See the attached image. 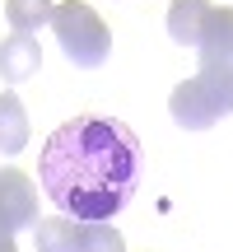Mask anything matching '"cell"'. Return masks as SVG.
Returning a JSON list of instances; mask_svg holds the SVG:
<instances>
[{
  "label": "cell",
  "instance_id": "1",
  "mask_svg": "<svg viewBox=\"0 0 233 252\" xmlns=\"http://www.w3.org/2000/svg\"><path fill=\"white\" fill-rule=\"evenodd\" d=\"M140 135L116 117H70L56 126L37 159L47 201L70 220H112L140 187Z\"/></svg>",
  "mask_w": 233,
  "mask_h": 252
},
{
  "label": "cell",
  "instance_id": "2",
  "mask_svg": "<svg viewBox=\"0 0 233 252\" xmlns=\"http://www.w3.org/2000/svg\"><path fill=\"white\" fill-rule=\"evenodd\" d=\"M168 112L187 131H205L233 112V61H210L191 80H182L168 98Z\"/></svg>",
  "mask_w": 233,
  "mask_h": 252
},
{
  "label": "cell",
  "instance_id": "3",
  "mask_svg": "<svg viewBox=\"0 0 233 252\" xmlns=\"http://www.w3.org/2000/svg\"><path fill=\"white\" fill-rule=\"evenodd\" d=\"M52 28H56V42H61V52L70 56V65L93 70V65L108 61V52H112V33H108V24H103V19L93 14L84 0H65V5H56Z\"/></svg>",
  "mask_w": 233,
  "mask_h": 252
},
{
  "label": "cell",
  "instance_id": "4",
  "mask_svg": "<svg viewBox=\"0 0 233 252\" xmlns=\"http://www.w3.org/2000/svg\"><path fill=\"white\" fill-rule=\"evenodd\" d=\"M37 224V187L28 173L0 168V229L5 234H24Z\"/></svg>",
  "mask_w": 233,
  "mask_h": 252
},
{
  "label": "cell",
  "instance_id": "5",
  "mask_svg": "<svg viewBox=\"0 0 233 252\" xmlns=\"http://www.w3.org/2000/svg\"><path fill=\"white\" fill-rule=\"evenodd\" d=\"M191 52L201 56V65L210 61H233V9L229 5H210L205 9V24L196 33V47Z\"/></svg>",
  "mask_w": 233,
  "mask_h": 252
},
{
  "label": "cell",
  "instance_id": "6",
  "mask_svg": "<svg viewBox=\"0 0 233 252\" xmlns=\"http://www.w3.org/2000/svg\"><path fill=\"white\" fill-rule=\"evenodd\" d=\"M37 65H42V47H37L33 33H9L5 42H0V80L5 84L33 80Z\"/></svg>",
  "mask_w": 233,
  "mask_h": 252
},
{
  "label": "cell",
  "instance_id": "7",
  "mask_svg": "<svg viewBox=\"0 0 233 252\" xmlns=\"http://www.w3.org/2000/svg\"><path fill=\"white\" fill-rule=\"evenodd\" d=\"M33 234H37L33 238L37 252H84V220L52 215V220H37Z\"/></svg>",
  "mask_w": 233,
  "mask_h": 252
},
{
  "label": "cell",
  "instance_id": "8",
  "mask_svg": "<svg viewBox=\"0 0 233 252\" xmlns=\"http://www.w3.org/2000/svg\"><path fill=\"white\" fill-rule=\"evenodd\" d=\"M205 9L210 0H173L168 5V37L177 47H196V33L205 24Z\"/></svg>",
  "mask_w": 233,
  "mask_h": 252
},
{
  "label": "cell",
  "instance_id": "9",
  "mask_svg": "<svg viewBox=\"0 0 233 252\" xmlns=\"http://www.w3.org/2000/svg\"><path fill=\"white\" fill-rule=\"evenodd\" d=\"M28 145V112L19 94H0V154H19Z\"/></svg>",
  "mask_w": 233,
  "mask_h": 252
},
{
  "label": "cell",
  "instance_id": "10",
  "mask_svg": "<svg viewBox=\"0 0 233 252\" xmlns=\"http://www.w3.org/2000/svg\"><path fill=\"white\" fill-rule=\"evenodd\" d=\"M52 14H56L52 0H5V19H9L14 33H33L37 37V28L52 24Z\"/></svg>",
  "mask_w": 233,
  "mask_h": 252
},
{
  "label": "cell",
  "instance_id": "11",
  "mask_svg": "<svg viewBox=\"0 0 233 252\" xmlns=\"http://www.w3.org/2000/svg\"><path fill=\"white\" fill-rule=\"evenodd\" d=\"M84 252H126V238L112 220H84Z\"/></svg>",
  "mask_w": 233,
  "mask_h": 252
},
{
  "label": "cell",
  "instance_id": "12",
  "mask_svg": "<svg viewBox=\"0 0 233 252\" xmlns=\"http://www.w3.org/2000/svg\"><path fill=\"white\" fill-rule=\"evenodd\" d=\"M0 252H19L14 248V234H5V229H0Z\"/></svg>",
  "mask_w": 233,
  "mask_h": 252
}]
</instances>
